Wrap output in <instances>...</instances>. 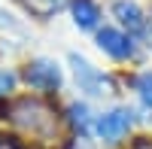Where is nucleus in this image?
Instances as JSON below:
<instances>
[{
    "mask_svg": "<svg viewBox=\"0 0 152 149\" xmlns=\"http://www.w3.org/2000/svg\"><path fill=\"white\" fill-rule=\"evenodd\" d=\"M3 119H9L18 131H24L34 140H52L58 131V113L40 97H18L3 110Z\"/></svg>",
    "mask_w": 152,
    "mask_h": 149,
    "instance_id": "1",
    "label": "nucleus"
},
{
    "mask_svg": "<svg viewBox=\"0 0 152 149\" xmlns=\"http://www.w3.org/2000/svg\"><path fill=\"white\" fill-rule=\"evenodd\" d=\"M24 82L31 88H40V91H55L61 85V70L55 61H46V58H37L24 67Z\"/></svg>",
    "mask_w": 152,
    "mask_h": 149,
    "instance_id": "2",
    "label": "nucleus"
},
{
    "mask_svg": "<svg viewBox=\"0 0 152 149\" xmlns=\"http://www.w3.org/2000/svg\"><path fill=\"white\" fill-rule=\"evenodd\" d=\"M70 64H73L76 82H79V88H82V91H88V94H110V91H113V82H110L100 70H94L85 58L70 55Z\"/></svg>",
    "mask_w": 152,
    "mask_h": 149,
    "instance_id": "3",
    "label": "nucleus"
},
{
    "mask_svg": "<svg viewBox=\"0 0 152 149\" xmlns=\"http://www.w3.org/2000/svg\"><path fill=\"white\" fill-rule=\"evenodd\" d=\"M97 46L104 49L110 58H116V61L131 58V52H134L131 37L122 34V31H116V28H100V31H97Z\"/></svg>",
    "mask_w": 152,
    "mask_h": 149,
    "instance_id": "4",
    "label": "nucleus"
},
{
    "mask_svg": "<svg viewBox=\"0 0 152 149\" xmlns=\"http://www.w3.org/2000/svg\"><path fill=\"white\" fill-rule=\"evenodd\" d=\"M128 128H131V113H128V110H113V113L97 119V134L107 143L119 140L122 134H128Z\"/></svg>",
    "mask_w": 152,
    "mask_h": 149,
    "instance_id": "5",
    "label": "nucleus"
},
{
    "mask_svg": "<svg viewBox=\"0 0 152 149\" xmlns=\"http://www.w3.org/2000/svg\"><path fill=\"white\" fill-rule=\"evenodd\" d=\"M113 12H116V18L128 28V34H143L146 31V18L137 3H131V0H116L113 3Z\"/></svg>",
    "mask_w": 152,
    "mask_h": 149,
    "instance_id": "6",
    "label": "nucleus"
},
{
    "mask_svg": "<svg viewBox=\"0 0 152 149\" xmlns=\"http://www.w3.org/2000/svg\"><path fill=\"white\" fill-rule=\"evenodd\" d=\"M70 9H73L76 28H82V31H91L94 24H97V18H100L94 0H70Z\"/></svg>",
    "mask_w": 152,
    "mask_h": 149,
    "instance_id": "7",
    "label": "nucleus"
},
{
    "mask_svg": "<svg viewBox=\"0 0 152 149\" xmlns=\"http://www.w3.org/2000/svg\"><path fill=\"white\" fill-rule=\"evenodd\" d=\"M21 3L34 18H52L55 12H61L67 6V0H21Z\"/></svg>",
    "mask_w": 152,
    "mask_h": 149,
    "instance_id": "8",
    "label": "nucleus"
},
{
    "mask_svg": "<svg viewBox=\"0 0 152 149\" xmlns=\"http://www.w3.org/2000/svg\"><path fill=\"white\" fill-rule=\"evenodd\" d=\"M70 122L85 134V131H88V107H85V104H73V107H70Z\"/></svg>",
    "mask_w": 152,
    "mask_h": 149,
    "instance_id": "9",
    "label": "nucleus"
},
{
    "mask_svg": "<svg viewBox=\"0 0 152 149\" xmlns=\"http://www.w3.org/2000/svg\"><path fill=\"white\" fill-rule=\"evenodd\" d=\"M137 91H140L143 104H149V107H152V73H143V76L137 79Z\"/></svg>",
    "mask_w": 152,
    "mask_h": 149,
    "instance_id": "10",
    "label": "nucleus"
},
{
    "mask_svg": "<svg viewBox=\"0 0 152 149\" xmlns=\"http://www.w3.org/2000/svg\"><path fill=\"white\" fill-rule=\"evenodd\" d=\"M12 88H15V73L0 70V97H3V94H9Z\"/></svg>",
    "mask_w": 152,
    "mask_h": 149,
    "instance_id": "11",
    "label": "nucleus"
},
{
    "mask_svg": "<svg viewBox=\"0 0 152 149\" xmlns=\"http://www.w3.org/2000/svg\"><path fill=\"white\" fill-rule=\"evenodd\" d=\"M0 31H18V21L12 18L6 9H0Z\"/></svg>",
    "mask_w": 152,
    "mask_h": 149,
    "instance_id": "12",
    "label": "nucleus"
},
{
    "mask_svg": "<svg viewBox=\"0 0 152 149\" xmlns=\"http://www.w3.org/2000/svg\"><path fill=\"white\" fill-rule=\"evenodd\" d=\"M131 149H152V140L140 137V140H134V146H131Z\"/></svg>",
    "mask_w": 152,
    "mask_h": 149,
    "instance_id": "13",
    "label": "nucleus"
},
{
    "mask_svg": "<svg viewBox=\"0 0 152 149\" xmlns=\"http://www.w3.org/2000/svg\"><path fill=\"white\" fill-rule=\"evenodd\" d=\"M146 37H149V46H152V15H149V21H146Z\"/></svg>",
    "mask_w": 152,
    "mask_h": 149,
    "instance_id": "14",
    "label": "nucleus"
}]
</instances>
